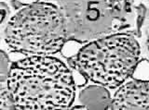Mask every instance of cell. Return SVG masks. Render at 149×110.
Instances as JSON below:
<instances>
[{
	"label": "cell",
	"mask_w": 149,
	"mask_h": 110,
	"mask_svg": "<svg viewBox=\"0 0 149 110\" xmlns=\"http://www.w3.org/2000/svg\"><path fill=\"white\" fill-rule=\"evenodd\" d=\"M6 85L14 109H65L76 96L72 71L52 56H29L13 63Z\"/></svg>",
	"instance_id": "1"
},
{
	"label": "cell",
	"mask_w": 149,
	"mask_h": 110,
	"mask_svg": "<svg viewBox=\"0 0 149 110\" xmlns=\"http://www.w3.org/2000/svg\"><path fill=\"white\" fill-rule=\"evenodd\" d=\"M140 53L137 40L119 33L85 44L74 57V64L94 84L116 89L132 76Z\"/></svg>",
	"instance_id": "2"
},
{
	"label": "cell",
	"mask_w": 149,
	"mask_h": 110,
	"mask_svg": "<svg viewBox=\"0 0 149 110\" xmlns=\"http://www.w3.org/2000/svg\"><path fill=\"white\" fill-rule=\"evenodd\" d=\"M66 40L80 44L119 33L132 19V0H59Z\"/></svg>",
	"instance_id": "4"
},
{
	"label": "cell",
	"mask_w": 149,
	"mask_h": 110,
	"mask_svg": "<svg viewBox=\"0 0 149 110\" xmlns=\"http://www.w3.org/2000/svg\"><path fill=\"white\" fill-rule=\"evenodd\" d=\"M63 19L58 6L35 3L19 10L5 30V42L28 56H52L66 42Z\"/></svg>",
	"instance_id": "3"
},
{
	"label": "cell",
	"mask_w": 149,
	"mask_h": 110,
	"mask_svg": "<svg viewBox=\"0 0 149 110\" xmlns=\"http://www.w3.org/2000/svg\"><path fill=\"white\" fill-rule=\"evenodd\" d=\"M79 100L85 109H108L111 95L106 87L94 84L86 87L80 92Z\"/></svg>",
	"instance_id": "6"
},
{
	"label": "cell",
	"mask_w": 149,
	"mask_h": 110,
	"mask_svg": "<svg viewBox=\"0 0 149 110\" xmlns=\"http://www.w3.org/2000/svg\"><path fill=\"white\" fill-rule=\"evenodd\" d=\"M108 109H149V84L147 81L127 80L118 87Z\"/></svg>",
	"instance_id": "5"
},
{
	"label": "cell",
	"mask_w": 149,
	"mask_h": 110,
	"mask_svg": "<svg viewBox=\"0 0 149 110\" xmlns=\"http://www.w3.org/2000/svg\"><path fill=\"white\" fill-rule=\"evenodd\" d=\"M0 109H14L6 82L0 81Z\"/></svg>",
	"instance_id": "7"
}]
</instances>
